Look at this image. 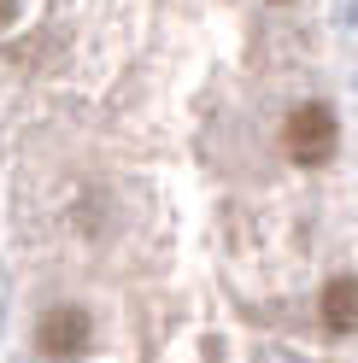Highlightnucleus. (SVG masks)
Masks as SVG:
<instances>
[{
	"label": "nucleus",
	"mask_w": 358,
	"mask_h": 363,
	"mask_svg": "<svg viewBox=\"0 0 358 363\" xmlns=\"http://www.w3.org/2000/svg\"><path fill=\"white\" fill-rule=\"evenodd\" d=\"M335 141H341V123H335V111L329 106H294L288 111V123H282V147L294 164H329L335 158Z\"/></svg>",
	"instance_id": "1"
},
{
	"label": "nucleus",
	"mask_w": 358,
	"mask_h": 363,
	"mask_svg": "<svg viewBox=\"0 0 358 363\" xmlns=\"http://www.w3.org/2000/svg\"><path fill=\"white\" fill-rule=\"evenodd\" d=\"M88 346V316L77 305H53V311H41V323H36V352H48V357H77Z\"/></svg>",
	"instance_id": "2"
},
{
	"label": "nucleus",
	"mask_w": 358,
	"mask_h": 363,
	"mask_svg": "<svg viewBox=\"0 0 358 363\" xmlns=\"http://www.w3.org/2000/svg\"><path fill=\"white\" fill-rule=\"evenodd\" d=\"M318 311H323V328L329 334H358V276H335L323 287Z\"/></svg>",
	"instance_id": "3"
},
{
	"label": "nucleus",
	"mask_w": 358,
	"mask_h": 363,
	"mask_svg": "<svg viewBox=\"0 0 358 363\" xmlns=\"http://www.w3.org/2000/svg\"><path fill=\"white\" fill-rule=\"evenodd\" d=\"M12 18H18V0H0V30H6Z\"/></svg>",
	"instance_id": "4"
}]
</instances>
